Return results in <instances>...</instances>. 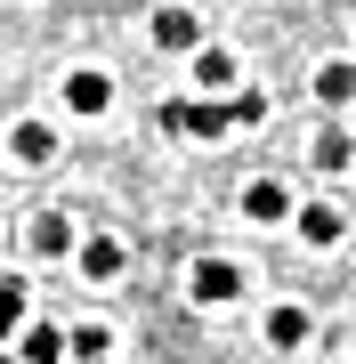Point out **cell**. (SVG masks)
<instances>
[{
	"label": "cell",
	"mask_w": 356,
	"mask_h": 364,
	"mask_svg": "<svg viewBox=\"0 0 356 364\" xmlns=\"http://www.w3.org/2000/svg\"><path fill=\"white\" fill-rule=\"evenodd\" d=\"M186 291H195L203 308H219V299H235V291H243V267H235V259H195Z\"/></svg>",
	"instance_id": "2"
},
{
	"label": "cell",
	"mask_w": 356,
	"mask_h": 364,
	"mask_svg": "<svg viewBox=\"0 0 356 364\" xmlns=\"http://www.w3.org/2000/svg\"><path fill=\"white\" fill-rule=\"evenodd\" d=\"M9 154H16V162H49V154H57L49 122H16V130H9Z\"/></svg>",
	"instance_id": "7"
},
{
	"label": "cell",
	"mask_w": 356,
	"mask_h": 364,
	"mask_svg": "<svg viewBox=\"0 0 356 364\" xmlns=\"http://www.w3.org/2000/svg\"><path fill=\"white\" fill-rule=\"evenodd\" d=\"M243 210H251L259 227H276V219H291V195H284L276 178H251V186H243Z\"/></svg>",
	"instance_id": "5"
},
{
	"label": "cell",
	"mask_w": 356,
	"mask_h": 364,
	"mask_svg": "<svg viewBox=\"0 0 356 364\" xmlns=\"http://www.w3.org/2000/svg\"><path fill=\"white\" fill-rule=\"evenodd\" d=\"M33 251H41V259H65V251H73V227L57 219V210H49V219H33Z\"/></svg>",
	"instance_id": "9"
},
{
	"label": "cell",
	"mask_w": 356,
	"mask_h": 364,
	"mask_svg": "<svg viewBox=\"0 0 356 364\" xmlns=\"http://www.w3.org/2000/svg\"><path fill=\"white\" fill-rule=\"evenodd\" d=\"M81 275H90V284H114L122 275V243L114 235H90V243H81Z\"/></svg>",
	"instance_id": "6"
},
{
	"label": "cell",
	"mask_w": 356,
	"mask_h": 364,
	"mask_svg": "<svg viewBox=\"0 0 356 364\" xmlns=\"http://www.w3.org/2000/svg\"><path fill=\"white\" fill-rule=\"evenodd\" d=\"M65 105H73V114H106V105H114V81L81 65V73H65Z\"/></svg>",
	"instance_id": "4"
},
{
	"label": "cell",
	"mask_w": 356,
	"mask_h": 364,
	"mask_svg": "<svg viewBox=\"0 0 356 364\" xmlns=\"http://www.w3.org/2000/svg\"><path fill=\"white\" fill-rule=\"evenodd\" d=\"M316 97H324V105H348V97H356V65H324V73H316Z\"/></svg>",
	"instance_id": "13"
},
{
	"label": "cell",
	"mask_w": 356,
	"mask_h": 364,
	"mask_svg": "<svg viewBox=\"0 0 356 364\" xmlns=\"http://www.w3.org/2000/svg\"><path fill=\"white\" fill-rule=\"evenodd\" d=\"M316 162H324V170H348V162H356V138H348V130H324V138H316Z\"/></svg>",
	"instance_id": "15"
},
{
	"label": "cell",
	"mask_w": 356,
	"mask_h": 364,
	"mask_svg": "<svg viewBox=\"0 0 356 364\" xmlns=\"http://www.w3.org/2000/svg\"><path fill=\"white\" fill-rule=\"evenodd\" d=\"M267 340H276V348H300V340H308V316L300 308H276V316H267Z\"/></svg>",
	"instance_id": "14"
},
{
	"label": "cell",
	"mask_w": 356,
	"mask_h": 364,
	"mask_svg": "<svg viewBox=\"0 0 356 364\" xmlns=\"http://www.w3.org/2000/svg\"><path fill=\"white\" fill-rule=\"evenodd\" d=\"M65 348H73V340L57 332V324H25V364H57Z\"/></svg>",
	"instance_id": "8"
},
{
	"label": "cell",
	"mask_w": 356,
	"mask_h": 364,
	"mask_svg": "<svg viewBox=\"0 0 356 364\" xmlns=\"http://www.w3.org/2000/svg\"><path fill=\"white\" fill-rule=\"evenodd\" d=\"M106 348H114V340H106V324H73V356H81V364H97Z\"/></svg>",
	"instance_id": "16"
},
{
	"label": "cell",
	"mask_w": 356,
	"mask_h": 364,
	"mask_svg": "<svg viewBox=\"0 0 356 364\" xmlns=\"http://www.w3.org/2000/svg\"><path fill=\"white\" fill-rule=\"evenodd\" d=\"M162 130L171 138H227V130H243L235 122V97H195V105H162Z\"/></svg>",
	"instance_id": "1"
},
{
	"label": "cell",
	"mask_w": 356,
	"mask_h": 364,
	"mask_svg": "<svg viewBox=\"0 0 356 364\" xmlns=\"http://www.w3.org/2000/svg\"><path fill=\"white\" fill-rule=\"evenodd\" d=\"M97 364H106V356H97Z\"/></svg>",
	"instance_id": "17"
},
{
	"label": "cell",
	"mask_w": 356,
	"mask_h": 364,
	"mask_svg": "<svg viewBox=\"0 0 356 364\" xmlns=\"http://www.w3.org/2000/svg\"><path fill=\"white\" fill-rule=\"evenodd\" d=\"M300 235H308V243H340V210H332V203H308L300 210Z\"/></svg>",
	"instance_id": "11"
},
{
	"label": "cell",
	"mask_w": 356,
	"mask_h": 364,
	"mask_svg": "<svg viewBox=\"0 0 356 364\" xmlns=\"http://www.w3.org/2000/svg\"><path fill=\"white\" fill-rule=\"evenodd\" d=\"M195 81L203 90H227V81H235V57L227 49H195Z\"/></svg>",
	"instance_id": "12"
},
{
	"label": "cell",
	"mask_w": 356,
	"mask_h": 364,
	"mask_svg": "<svg viewBox=\"0 0 356 364\" xmlns=\"http://www.w3.org/2000/svg\"><path fill=\"white\" fill-rule=\"evenodd\" d=\"M154 41H162V49H178V57H195V49H203L195 9H154Z\"/></svg>",
	"instance_id": "3"
},
{
	"label": "cell",
	"mask_w": 356,
	"mask_h": 364,
	"mask_svg": "<svg viewBox=\"0 0 356 364\" xmlns=\"http://www.w3.org/2000/svg\"><path fill=\"white\" fill-rule=\"evenodd\" d=\"M16 332H25V284L0 275V340H16Z\"/></svg>",
	"instance_id": "10"
}]
</instances>
